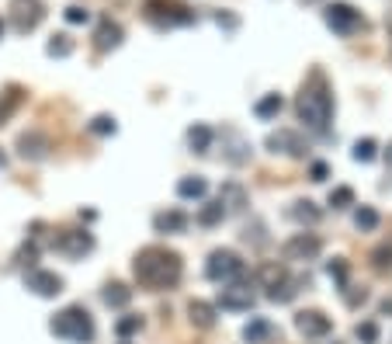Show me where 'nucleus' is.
<instances>
[{"label":"nucleus","mask_w":392,"mask_h":344,"mask_svg":"<svg viewBox=\"0 0 392 344\" xmlns=\"http://www.w3.org/2000/svg\"><path fill=\"white\" fill-rule=\"evenodd\" d=\"M330 205H333V209H347V205H354V188H347V185L333 188V192H330Z\"/></svg>","instance_id":"f704fd0d"},{"label":"nucleus","mask_w":392,"mask_h":344,"mask_svg":"<svg viewBox=\"0 0 392 344\" xmlns=\"http://www.w3.org/2000/svg\"><path fill=\"white\" fill-rule=\"evenodd\" d=\"M45 52H49V56H56V60H66V56L73 52V38H70V35H63V32H60V35H52V38H49V45H45Z\"/></svg>","instance_id":"c85d7f7f"},{"label":"nucleus","mask_w":392,"mask_h":344,"mask_svg":"<svg viewBox=\"0 0 392 344\" xmlns=\"http://www.w3.org/2000/svg\"><path fill=\"white\" fill-rule=\"evenodd\" d=\"M21 104V91L18 87H11L8 94H4V101H0V126H8V119L14 115V108Z\"/></svg>","instance_id":"2f4dec72"},{"label":"nucleus","mask_w":392,"mask_h":344,"mask_svg":"<svg viewBox=\"0 0 392 344\" xmlns=\"http://www.w3.org/2000/svg\"><path fill=\"white\" fill-rule=\"evenodd\" d=\"M319 251H323V240L316 233H295L292 240H285L289 261H313V257H319Z\"/></svg>","instance_id":"9b49d317"},{"label":"nucleus","mask_w":392,"mask_h":344,"mask_svg":"<svg viewBox=\"0 0 392 344\" xmlns=\"http://www.w3.org/2000/svg\"><path fill=\"white\" fill-rule=\"evenodd\" d=\"M66 21H70V25H87V21H90V11H84V8L73 4V8H66Z\"/></svg>","instance_id":"ea45409f"},{"label":"nucleus","mask_w":392,"mask_h":344,"mask_svg":"<svg viewBox=\"0 0 392 344\" xmlns=\"http://www.w3.org/2000/svg\"><path fill=\"white\" fill-rule=\"evenodd\" d=\"M257 278L271 289V285H278V282H285V278H289V268H285V264H278V261H271V264H264V268L257 271Z\"/></svg>","instance_id":"cd10ccee"},{"label":"nucleus","mask_w":392,"mask_h":344,"mask_svg":"<svg viewBox=\"0 0 392 344\" xmlns=\"http://www.w3.org/2000/svg\"><path fill=\"white\" fill-rule=\"evenodd\" d=\"M18 153L25 157V160H45L49 157V136L45 133H21V139H18Z\"/></svg>","instance_id":"f3484780"},{"label":"nucleus","mask_w":392,"mask_h":344,"mask_svg":"<svg viewBox=\"0 0 392 344\" xmlns=\"http://www.w3.org/2000/svg\"><path fill=\"white\" fill-rule=\"evenodd\" d=\"M295 327H299V334H306V337H326V334L333 330V320H330L326 313H319V310H302V313L295 317Z\"/></svg>","instance_id":"2eb2a0df"},{"label":"nucleus","mask_w":392,"mask_h":344,"mask_svg":"<svg viewBox=\"0 0 392 344\" xmlns=\"http://www.w3.org/2000/svg\"><path fill=\"white\" fill-rule=\"evenodd\" d=\"M354 226L365 229V233H371V229H378V212H375L371 205H361V209L354 212Z\"/></svg>","instance_id":"7c9ffc66"},{"label":"nucleus","mask_w":392,"mask_h":344,"mask_svg":"<svg viewBox=\"0 0 392 344\" xmlns=\"http://www.w3.org/2000/svg\"><path fill=\"white\" fill-rule=\"evenodd\" d=\"M56 251L66 254L70 261H80L84 254L94 251V237L87 233V229H63L60 240H56Z\"/></svg>","instance_id":"1a4fd4ad"},{"label":"nucleus","mask_w":392,"mask_h":344,"mask_svg":"<svg viewBox=\"0 0 392 344\" xmlns=\"http://www.w3.org/2000/svg\"><path fill=\"white\" fill-rule=\"evenodd\" d=\"M354 337H358L361 344H378V323H375V320H365V323H358Z\"/></svg>","instance_id":"e433bc0d"},{"label":"nucleus","mask_w":392,"mask_h":344,"mask_svg":"<svg viewBox=\"0 0 392 344\" xmlns=\"http://www.w3.org/2000/svg\"><path fill=\"white\" fill-rule=\"evenodd\" d=\"M385 160H389V167H392V146H389V153H385Z\"/></svg>","instance_id":"49530a36"},{"label":"nucleus","mask_w":392,"mask_h":344,"mask_svg":"<svg viewBox=\"0 0 392 344\" xmlns=\"http://www.w3.org/2000/svg\"><path fill=\"white\" fill-rule=\"evenodd\" d=\"M45 18V11H42V4L38 0H14L11 4V25H14V32H32V28H38V21Z\"/></svg>","instance_id":"9d476101"},{"label":"nucleus","mask_w":392,"mask_h":344,"mask_svg":"<svg viewBox=\"0 0 392 344\" xmlns=\"http://www.w3.org/2000/svg\"><path fill=\"white\" fill-rule=\"evenodd\" d=\"M49 330L63 341H73V344H90L94 341V317L84 306H66L52 317Z\"/></svg>","instance_id":"7ed1b4c3"},{"label":"nucleus","mask_w":392,"mask_h":344,"mask_svg":"<svg viewBox=\"0 0 392 344\" xmlns=\"http://www.w3.org/2000/svg\"><path fill=\"white\" fill-rule=\"evenodd\" d=\"M94 42H97V49H119L122 45V25L111 21V18H101L97 32H94Z\"/></svg>","instance_id":"a211bd4d"},{"label":"nucleus","mask_w":392,"mask_h":344,"mask_svg":"<svg viewBox=\"0 0 392 344\" xmlns=\"http://www.w3.org/2000/svg\"><path fill=\"white\" fill-rule=\"evenodd\" d=\"M323 18H326V25L337 32V35H354V32H361L365 28V18H361V11L358 8H351V4H330L326 11H323Z\"/></svg>","instance_id":"0eeeda50"},{"label":"nucleus","mask_w":392,"mask_h":344,"mask_svg":"<svg viewBox=\"0 0 392 344\" xmlns=\"http://www.w3.org/2000/svg\"><path fill=\"white\" fill-rule=\"evenodd\" d=\"M219 205L226 209V216H240L250 205V195H247V188L240 181H226L219 188Z\"/></svg>","instance_id":"4468645a"},{"label":"nucleus","mask_w":392,"mask_h":344,"mask_svg":"<svg viewBox=\"0 0 392 344\" xmlns=\"http://www.w3.org/2000/svg\"><path fill=\"white\" fill-rule=\"evenodd\" d=\"M119 344H129V341H119Z\"/></svg>","instance_id":"de8ad7c7"},{"label":"nucleus","mask_w":392,"mask_h":344,"mask_svg":"<svg viewBox=\"0 0 392 344\" xmlns=\"http://www.w3.org/2000/svg\"><path fill=\"white\" fill-rule=\"evenodd\" d=\"M181 257L174 251H163V247H146L136 254V264H132V275L139 285L146 289H174L181 282Z\"/></svg>","instance_id":"f257e3e1"},{"label":"nucleus","mask_w":392,"mask_h":344,"mask_svg":"<svg viewBox=\"0 0 392 344\" xmlns=\"http://www.w3.org/2000/svg\"><path fill=\"white\" fill-rule=\"evenodd\" d=\"M219 139H222V157H226V163L240 167V163H247V160H250V143H247L236 129H222V133H219Z\"/></svg>","instance_id":"f8f14e48"},{"label":"nucleus","mask_w":392,"mask_h":344,"mask_svg":"<svg viewBox=\"0 0 392 344\" xmlns=\"http://www.w3.org/2000/svg\"><path fill=\"white\" fill-rule=\"evenodd\" d=\"M319 216H323V212H319L309 198H306V202H292V209H289V219H295L299 226H316Z\"/></svg>","instance_id":"b1692460"},{"label":"nucleus","mask_w":392,"mask_h":344,"mask_svg":"<svg viewBox=\"0 0 392 344\" xmlns=\"http://www.w3.org/2000/svg\"><path fill=\"white\" fill-rule=\"evenodd\" d=\"M351 157H354L358 163H371V160L378 157V143H375V139H358Z\"/></svg>","instance_id":"473e14b6"},{"label":"nucleus","mask_w":392,"mask_h":344,"mask_svg":"<svg viewBox=\"0 0 392 344\" xmlns=\"http://www.w3.org/2000/svg\"><path fill=\"white\" fill-rule=\"evenodd\" d=\"M87 129H90L94 136H115V133H119V126H115V119H111V115H97Z\"/></svg>","instance_id":"72a5a7b5"},{"label":"nucleus","mask_w":392,"mask_h":344,"mask_svg":"<svg viewBox=\"0 0 392 344\" xmlns=\"http://www.w3.org/2000/svg\"><path fill=\"white\" fill-rule=\"evenodd\" d=\"M215 21H219V25H222V28H230V32H233V28H236V25H240V21H236V18H233V14H222V11H219V14H215Z\"/></svg>","instance_id":"79ce46f5"},{"label":"nucleus","mask_w":392,"mask_h":344,"mask_svg":"<svg viewBox=\"0 0 392 344\" xmlns=\"http://www.w3.org/2000/svg\"><path fill=\"white\" fill-rule=\"evenodd\" d=\"M205 275H208L212 282H219V285H233V282H243V278H247V264H243V257H240L236 251L219 247V251L208 254Z\"/></svg>","instance_id":"20e7f679"},{"label":"nucleus","mask_w":392,"mask_h":344,"mask_svg":"<svg viewBox=\"0 0 392 344\" xmlns=\"http://www.w3.org/2000/svg\"><path fill=\"white\" fill-rule=\"evenodd\" d=\"M4 167H8V153H4V150H0V170H4Z\"/></svg>","instance_id":"37998d69"},{"label":"nucleus","mask_w":392,"mask_h":344,"mask_svg":"<svg viewBox=\"0 0 392 344\" xmlns=\"http://www.w3.org/2000/svg\"><path fill=\"white\" fill-rule=\"evenodd\" d=\"M25 285H28V293H35L38 299H56L63 293V278L56 271H45V268H32L25 275Z\"/></svg>","instance_id":"6e6552de"},{"label":"nucleus","mask_w":392,"mask_h":344,"mask_svg":"<svg viewBox=\"0 0 392 344\" xmlns=\"http://www.w3.org/2000/svg\"><path fill=\"white\" fill-rule=\"evenodd\" d=\"M271 334H274V323L264 320V317H257V320H250V323L243 327V341H247V344H264Z\"/></svg>","instance_id":"393cba45"},{"label":"nucleus","mask_w":392,"mask_h":344,"mask_svg":"<svg viewBox=\"0 0 392 344\" xmlns=\"http://www.w3.org/2000/svg\"><path fill=\"white\" fill-rule=\"evenodd\" d=\"M264 146H267L271 153H285V157H306V143H302V136H299V133H292V129H278V133H271Z\"/></svg>","instance_id":"ddd939ff"},{"label":"nucleus","mask_w":392,"mask_h":344,"mask_svg":"<svg viewBox=\"0 0 392 344\" xmlns=\"http://www.w3.org/2000/svg\"><path fill=\"white\" fill-rule=\"evenodd\" d=\"M146 18L156 28H177V25H191L195 11L174 4V0H146Z\"/></svg>","instance_id":"39448f33"},{"label":"nucleus","mask_w":392,"mask_h":344,"mask_svg":"<svg viewBox=\"0 0 392 344\" xmlns=\"http://www.w3.org/2000/svg\"><path fill=\"white\" fill-rule=\"evenodd\" d=\"M326 178H330V167H326L323 160H316V163L309 167V181H316V185H319V181H326Z\"/></svg>","instance_id":"a19ab883"},{"label":"nucleus","mask_w":392,"mask_h":344,"mask_svg":"<svg viewBox=\"0 0 392 344\" xmlns=\"http://www.w3.org/2000/svg\"><path fill=\"white\" fill-rule=\"evenodd\" d=\"M212 143H215V133H212L208 126H191V129H188V146H191V153H208Z\"/></svg>","instance_id":"4be33fe9"},{"label":"nucleus","mask_w":392,"mask_h":344,"mask_svg":"<svg viewBox=\"0 0 392 344\" xmlns=\"http://www.w3.org/2000/svg\"><path fill=\"white\" fill-rule=\"evenodd\" d=\"M371 257H375V268L378 271H392V244H382Z\"/></svg>","instance_id":"58836bf2"},{"label":"nucleus","mask_w":392,"mask_h":344,"mask_svg":"<svg viewBox=\"0 0 392 344\" xmlns=\"http://www.w3.org/2000/svg\"><path fill=\"white\" fill-rule=\"evenodd\" d=\"M139 330H143V317H136V313H125V317L115 320V334H119L122 341H129V337L139 334Z\"/></svg>","instance_id":"c756f323"},{"label":"nucleus","mask_w":392,"mask_h":344,"mask_svg":"<svg viewBox=\"0 0 392 344\" xmlns=\"http://www.w3.org/2000/svg\"><path fill=\"white\" fill-rule=\"evenodd\" d=\"M299 296V282L295 278H285V282H278V285H271L267 289V299L271 303H292Z\"/></svg>","instance_id":"a878e982"},{"label":"nucleus","mask_w":392,"mask_h":344,"mask_svg":"<svg viewBox=\"0 0 392 344\" xmlns=\"http://www.w3.org/2000/svg\"><path fill=\"white\" fill-rule=\"evenodd\" d=\"M295 115H299V122L316 133V136H326L330 133V119H333V94L323 80V73H313L309 84L299 91L295 98Z\"/></svg>","instance_id":"f03ea898"},{"label":"nucleus","mask_w":392,"mask_h":344,"mask_svg":"<svg viewBox=\"0 0 392 344\" xmlns=\"http://www.w3.org/2000/svg\"><path fill=\"white\" fill-rule=\"evenodd\" d=\"M282 108H285V98L282 94H264L257 104H254V115L260 122H271V119H278L282 115Z\"/></svg>","instance_id":"aec40b11"},{"label":"nucleus","mask_w":392,"mask_h":344,"mask_svg":"<svg viewBox=\"0 0 392 344\" xmlns=\"http://www.w3.org/2000/svg\"><path fill=\"white\" fill-rule=\"evenodd\" d=\"M188 320H191L195 327L208 330V327H215V306L205 303V299H191V303H188Z\"/></svg>","instance_id":"6ab92c4d"},{"label":"nucleus","mask_w":392,"mask_h":344,"mask_svg":"<svg viewBox=\"0 0 392 344\" xmlns=\"http://www.w3.org/2000/svg\"><path fill=\"white\" fill-rule=\"evenodd\" d=\"M4 32H8V21H4V18H0V38H4Z\"/></svg>","instance_id":"a18cd8bd"},{"label":"nucleus","mask_w":392,"mask_h":344,"mask_svg":"<svg viewBox=\"0 0 392 344\" xmlns=\"http://www.w3.org/2000/svg\"><path fill=\"white\" fill-rule=\"evenodd\" d=\"M222 219H226V209L219 205V198H215V202H205V205L198 209V226H205V229L219 226Z\"/></svg>","instance_id":"bb28decb"},{"label":"nucleus","mask_w":392,"mask_h":344,"mask_svg":"<svg viewBox=\"0 0 392 344\" xmlns=\"http://www.w3.org/2000/svg\"><path fill=\"white\" fill-rule=\"evenodd\" d=\"M341 296H344V303H347L351 310H358V306H365V303H368V293H365V289H354V285H344Z\"/></svg>","instance_id":"4c0bfd02"},{"label":"nucleus","mask_w":392,"mask_h":344,"mask_svg":"<svg viewBox=\"0 0 392 344\" xmlns=\"http://www.w3.org/2000/svg\"><path fill=\"white\" fill-rule=\"evenodd\" d=\"M254 303H257V296H254V289H250L247 282L222 285V289H219V299H215V306L226 310V313H247V310H254Z\"/></svg>","instance_id":"423d86ee"},{"label":"nucleus","mask_w":392,"mask_h":344,"mask_svg":"<svg viewBox=\"0 0 392 344\" xmlns=\"http://www.w3.org/2000/svg\"><path fill=\"white\" fill-rule=\"evenodd\" d=\"M188 216L181 212V209H163V212H156L153 216V229H156V233H184V229H188Z\"/></svg>","instance_id":"dca6fc26"},{"label":"nucleus","mask_w":392,"mask_h":344,"mask_svg":"<svg viewBox=\"0 0 392 344\" xmlns=\"http://www.w3.org/2000/svg\"><path fill=\"white\" fill-rule=\"evenodd\" d=\"M177 195H181V198H188V202H191V198H195V202H201V198L208 195V181H205V178H198V174H195V178H181V181H177Z\"/></svg>","instance_id":"5701e85b"},{"label":"nucleus","mask_w":392,"mask_h":344,"mask_svg":"<svg viewBox=\"0 0 392 344\" xmlns=\"http://www.w3.org/2000/svg\"><path fill=\"white\" fill-rule=\"evenodd\" d=\"M326 271H330V278L337 282L341 289H344V285H351V282H347V271H351V268H347V261H344V257H337V261H330V264H326Z\"/></svg>","instance_id":"c9c22d12"},{"label":"nucleus","mask_w":392,"mask_h":344,"mask_svg":"<svg viewBox=\"0 0 392 344\" xmlns=\"http://www.w3.org/2000/svg\"><path fill=\"white\" fill-rule=\"evenodd\" d=\"M382 313H392V299H385V303H382Z\"/></svg>","instance_id":"c03bdc74"},{"label":"nucleus","mask_w":392,"mask_h":344,"mask_svg":"<svg viewBox=\"0 0 392 344\" xmlns=\"http://www.w3.org/2000/svg\"><path fill=\"white\" fill-rule=\"evenodd\" d=\"M104 303L111 310H122V306L132 303V289H129V285H122V282H111V285H104Z\"/></svg>","instance_id":"412c9836"}]
</instances>
